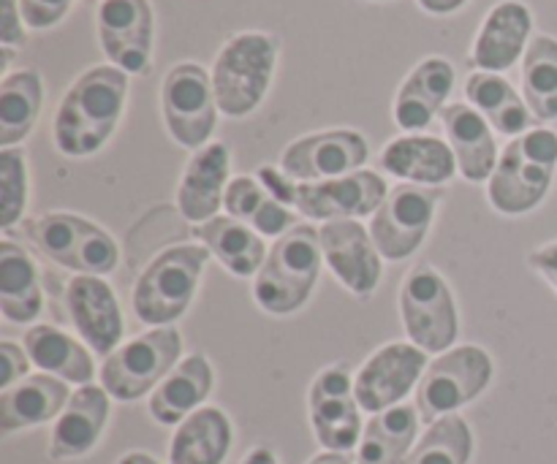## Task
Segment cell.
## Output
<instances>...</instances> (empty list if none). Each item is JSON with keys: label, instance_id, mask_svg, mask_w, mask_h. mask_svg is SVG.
<instances>
[{"label": "cell", "instance_id": "obj_8", "mask_svg": "<svg viewBox=\"0 0 557 464\" xmlns=\"http://www.w3.org/2000/svg\"><path fill=\"white\" fill-rule=\"evenodd\" d=\"M493 373V359L479 346H460L441 353L419 380L417 411L422 422L430 427L438 418L471 405L487 391Z\"/></svg>", "mask_w": 557, "mask_h": 464}, {"label": "cell", "instance_id": "obj_11", "mask_svg": "<svg viewBox=\"0 0 557 464\" xmlns=\"http://www.w3.org/2000/svg\"><path fill=\"white\" fill-rule=\"evenodd\" d=\"M441 204L438 188L403 183L386 193L384 204L373 212L370 237L386 261H406L428 239L435 210Z\"/></svg>", "mask_w": 557, "mask_h": 464}, {"label": "cell", "instance_id": "obj_26", "mask_svg": "<svg viewBox=\"0 0 557 464\" xmlns=\"http://www.w3.org/2000/svg\"><path fill=\"white\" fill-rule=\"evenodd\" d=\"M212 391V364L210 359L194 353L183 359L172 373L163 378V384L150 397V416L161 427L183 424L190 413L199 411Z\"/></svg>", "mask_w": 557, "mask_h": 464}, {"label": "cell", "instance_id": "obj_24", "mask_svg": "<svg viewBox=\"0 0 557 464\" xmlns=\"http://www.w3.org/2000/svg\"><path fill=\"white\" fill-rule=\"evenodd\" d=\"M381 168L406 183L441 188L457 174V158L449 141L428 134H406L381 150Z\"/></svg>", "mask_w": 557, "mask_h": 464}, {"label": "cell", "instance_id": "obj_3", "mask_svg": "<svg viewBox=\"0 0 557 464\" xmlns=\"http://www.w3.org/2000/svg\"><path fill=\"white\" fill-rule=\"evenodd\" d=\"M281 41L272 33L245 30L228 38L212 63V90L223 117L243 120L264 103L275 76Z\"/></svg>", "mask_w": 557, "mask_h": 464}, {"label": "cell", "instance_id": "obj_4", "mask_svg": "<svg viewBox=\"0 0 557 464\" xmlns=\"http://www.w3.org/2000/svg\"><path fill=\"white\" fill-rule=\"evenodd\" d=\"M321 239L319 228L294 226L292 231L275 239L267 253L264 266L253 277V299L264 313L292 315L308 304L313 288L319 283Z\"/></svg>", "mask_w": 557, "mask_h": 464}, {"label": "cell", "instance_id": "obj_44", "mask_svg": "<svg viewBox=\"0 0 557 464\" xmlns=\"http://www.w3.org/2000/svg\"><path fill=\"white\" fill-rule=\"evenodd\" d=\"M239 464H281V462H277V456L272 454L270 449H264V446H256V449H250L248 454H245V460Z\"/></svg>", "mask_w": 557, "mask_h": 464}, {"label": "cell", "instance_id": "obj_39", "mask_svg": "<svg viewBox=\"0 0 557 464\" xmlns=\"http://www.w3.org/2000/svg\"><path fill=\"white\" fill-rule=\"evenodd\" d=\"M25 20H22L20 0H0V47L16 49L27 43Z\"/></svg>", "mask_w": 557, "mask_h": 464}, {"label": "cell", "instance_id": "obj_18", "mask_svg": "<svg viewBox=\"0 0 557 464\" xmlns=\"http://www.w3.org/2000/svg\"><path fill=\"white\" fill-rule=\"evenodd\" d=\"M65 310L96 356H112L123 340V313L112 286L98 275H76L65 288Z\"/></svg>", "mask_w": 557, "mask_h": 464}, {"label": "cell", "instance_id": "obj_22", "mask_svg": "<svg viewBox=\"0 0 557 464\" xmlns=\"http://www.w3.org/2000/svg\"><path fill=\"white\" fill-rule=\"evenodd\" d=\"M109 418V394L103 386H79L58 416L49 438V456L54 462L79 460L101 440Z\"/></svg>", "mask_w": 557, "mask_h": 464}, {"label": "cell", "instance_id": "obj_21", "mask_svg": "<svg viewBox=\"0 0 557 464\" xmlns=\"http://www.w3.org/2000/svg\"><path fill=\"white\" fill-rule=\"evenodd\" d=\"M232 172V152L223 141H210L196 150L177 185V210L188 223L212 221L223 206Z\"/></svg>", "mask_w": 557, "mask_h": 464}, {"label": "cell", "instance_id": "obj_27", "mask_svg": "<svg viewBox=\"0 0 557 464\" xmlns=\"http://www.w3.org/2000/svg\"><path fill=\"white\" fill-rule=\"evenodd\" d=\"M194 237L221 261L234 277H256L267 261V244L256 228L234 217L215 215L194 226Z\"/></svg>", "mask_w": 557, "mask_h": 464}, {"label": "cell", "instance_id": "obj_46", "mask_svg": "<svg viewBox=\"0 0 557 464\" xmlns=\"http://www.w3.org/2000/svg\"><path fill=\"white\" fill-rule=\"evenodd\" d=\"M117 464H161V462L152 460V456L145 454V451H131V454L120 456Z\"/></svg>", "mask_w": 557, "mask_h": 464}, {"label": "cell", "instance_id": "obj_13", "mask_svg": "<svg viewBox=\"0 0 557 464\" xmlns=\"http://www.w3.org/2000/svg\"><path fill=\"white\" fill-rule=\"evenodd\" d=\"M98 43L114 68L128 76L150 71L156 14L150 0H101L96 11Z\"/></svg>", "mask_w": 557, "mask_h": 464}, {"label": "cell", "instance_id": "obj_30", "mask_svg": "<svg viewBox=\"0 0 557 464\" xmlns=\"http://www.w3.org/2000/svg\"><path fill=\"white\" fill-rule=\"evenodd\" d=\"M22 346H25L27 356H30V364H36L47 375H54V378L76 386L92 384L96 367H92L90 351L79 340L60 331L58 326H30L25 331Z\"/></svg>", "mask_w": 557, "mask_h": 464}, {"label": "cell", "instance_id": "obj_34", "mask_svg": "<svg viewBox=\"0 0 557 464\" xmlns=\"http://www.w3.org/2000/svg\"><path fill=\"white\" fill-rule=\"evenodd\" d=\"M44 106V81L38 71H11L0 81V150L16 147L36 128Z\"/></svg>", "mask_w": 557, "mask_h": 464}, {"label": "cell", "instance_id": "obj_19", "mask_svg": "<svg viewBox=\"0 0 557 464\" xmlns=\"http://www.w3.org/2000/svg\"><path fill=\"white\" fill-rule=\"evenodd\" d=\"M533 14L522 0H500L484 16L471 47V65L476 71L504 74L525 58L531 47Z\"/></svg>", "mask_w": 557, "mask_h": 464}, {"label": "cell", "instance_id": "obj_17", "mask_svg": "<svg viewBox=\"0 0 557 464\" xmlns=\"http://www.w3.org/2000/svg\"><path fill=\"white\" fill-rule=\"evenodd\" d=\"M321 253L332 275L348 293L359 299L373 297L384 275V255L359 221H330L319 228Z\"/></svg>", "mask_w": 557, "mask_h": 464}, {"label": "cell", "instance_id": "obj_10", "mask_svg": "<svg viewBox=\"0 0 557 464\" xmlns=\"http://www.w3.org/2000/svg\"><path fill=\"white\" fill-rule=\"evenodd\" d=\"M218 101L212 76L205 65H172L161 81V114L169 136L185 150L196 152L210 145L218 125Z\"/></svg>", "mask_w": 557, "mask_h": 464}, {"label": "cell", "instance_id": "obj_32", "mask_svg": "<svg viewBox=\"0 0 557 464\" xmlns=\"http://www.w3.org/2000/svg\"><path fill=\"white\" fill-rule=\"evenodd\" d=\"M223 210L228 217L248 223L261 237L270 239H281L283 234L297 226V215L292 212V206L281 204L259 183V177H245V174L228 183L226 196H223Z\"/></svg>", "mask_w": 557, "mask_h": 464}, {"label": "cell", "instance_id": "obj_2", "mask_svg": "<svg viewBox=\"0 0 557 464\" xmlns=\"http://www.w3.org/2000/svg\"><path fill=\"white\" fill-rule=\"evenodd\" d=\"M557 130L531 128L506 145L487 183V199L500 215L533 212L555 183Z\"/></svg>", "mask_w": 557, "mask_h": 464}, {"label": "cell", "instance_id": "obj_7", "mask_svg": "<svg viewBox=\"0 0 557 464\" xmlns=\"http://www.w3.org/2000/svg\"><path fill=\"white\" fill-rule=\"evenodd\" d=\"M183 337L174 326H156L103 359L101 386L117 402H136L156 391L180 364Z\"/></svg>", "mask_w": 557, "mask_h": 464}, {"label": "cell", "instance_id": "obj_38", "mask_svg": "<svg viewBox=\"0 0 557 464\" xmlns=\"http://www.w3.org/2000/svg\"><path fill=\"white\" fill-rule=\"evenodd\" d=\"M76 0H20L27 30H52L71 14Z\"/></svg>", "mask_w": 557, "mask_h": 464}, {"label": "cell", "instance_id": "obj_15", "mask_svg": "<svg viewBox=\"0 0 557 464\" xmlns=\"http://www.w3.org/2000/svg\"><path fill=\"white\" fill-rule=\"evenodd\" d=\"M368 158V139L359 130L332 128L294 139L283 150L281 168L297 183H321L359 172Z\"/></svg>", "mask_w": 557, "mask_h": 464}, {"label": "cell", "instance_id": "obj_36", "mask_svg": "<svg viewBox=\"0 0 557 464\" xmlns=\"http://www.w3.org/2000/svg\"><path fill=\"white\" fill-rule=\"evenodd\" d=\"M473 454V432L457 413L430 424L403 464H468Z\"/></svg>", "mask_w": 557, "mask_h": 464}, {"label": "cell", "instance_id": "obj_43", "mask_svg": "<svg viewBox=\"0 0 557 464\" xmlns=\"http://www.w3.org/2000/svg\"><path fill=\"white\" fill-rule=\"evenodd\" d=\"M466 3L468 0H419V5L433 16H449L460 11Z\"/></svg>", "mask_w": 557, "mask_h": 464}, {"label": "cell", "instance_id": "obj_33", "mask_svg": "<svg viewBox=\"0 0 557 464\" xmlns=\"http://www.w3.org/2000/svg\"><path fill=\"white\" fill-rule=\"evenodd\" d=\"M419 411L413 405H395L375 413L359 440L357 464H403L419 432Z\"/></svg>", "mask_w": 557, "mask_h": 464}, {"label": "cell", "instance_id": "obj_40", "mask_svg": "<svg viewBox=\"0 0 557 464\" xmlns=\"http://www.w3.org/2000/svg\"><path fill=\"white\" fill-rule=\"evenodd\" d=\"M27 367H30V356H27L25 348L9 340L0 342V389H9V386L27 378Z\"/></svg>", "mask_w": 557, "mask_h": 464}, {"label": "cell", "instance_id": "obj_6", "mask_svg": "<svg viewBox=\"0 0 557 464\" xmlns=\"http://www.w3.org/2000/svg\"><path fill=\"white\" fill-rule=\"evenodd\" d=\"M22 237L44 259L76 275H112L120 264V248L109 231L74 212H47L20 223Z\"/></svg>", "mask_w": 557, "mask_h": 464}, {"label": "cell", "instance_id": "obj_31", "mask_svg": "<svg viewBox=\"0 0 557 464\" xmlns=\"http://www.w3.org/2000/svg\"><path fill=\"white\" fill-rule=\"evenodd\" d=\"M44 293L36 264L16 242L0 244V315L9 324L27 326L41 315Z\"/></svg>", "mask_w": 557, "mask_h": 464}, {"label": "cell", "instance_id": "obj_1", "mask_svg": "<svg viewBox=\"0 0 557 464\" xmlns=\"http://www.w3.org/2000/svg\"><path fill=\"white\" fill-rule=\"evenodd\" d=\"M128 98V74L112 63L92 65L74 79L54 112V147L69 158L96 155L117 130Z\"/></svg>", "mask_w": 557, "mask_h": 464}, {"label": "cell", "instance_id": "obj_41", "mask_svg": "<svg viewBox=\"0 0 557 464\" xmlns=\"http://www.w3.org/2000/svg\"><path fill=\"white\" fill-rule=\"evenodd\" d=\"M256 177H259V183L264 185V188L281 201V204L294 206V201H297V185H299L297 179H292L283 168H275V166H261L259 172H256Z\"/></svg>", "mask_w": 557, "mask_h": 464}, {"label": "cell", "instance_id": "obj_16", "mask_svg": "<svg viewBox=\"0 0 557 464\" xmlns=\"http://www.w3.org/2000/svg\"><path fill=\"white\" fill-rule=\"evenodd\" d=\"M389 185L381 174L359 168L346 177L321 179V183H299L294 210L310 221H354L364 217L384 204Z\"/></svg>", "mask_w": 557, "mask_h": 464}, {"label": "cell", "instance_id": "obj_14", "mask_svg": "<svg viewBox=\"0 0 557 464\" xmlns=\"http://www.w3.org/2000/svg\"><path fill=\"white\" fill-rule=\"evenodd\" d=\"M428 367V353L413 342H389L379 348L354 375L359 407L364 413H381L403 405V400L419 389Z\"/></svg>", "mask_w": 557, "mask_h": 464}, {"label": "cell", "instance_id": "obj_42", "mask_svg": "<svg viewBox=\"0 0 557 464\" xmlns=\"http://www.w3.org/2000/svg\"><path fill=\"white\" fill-rule=\"evenodd\" d=\"M528 264H531V269L539 272V275H542L557 293V242L542 244V248L531 250Z\"/></svg>", "mask_w": 557, "mask_h": 464}, {"label": "cell", "instance_id": "obj_37", "mask_svg": "<svg viewBox=\"0 0 557 464\" xmlns=\"http://www.w3.org/2000/svg\"><path fill=\"white\" fill-rule=\"evenodd\" d=\"M27 158L16 147L0 150V228L9 231L16 223H22L27 210Z\"/></svg>", "mask_w": 557, "mask_h": 464}, {"label": "cell", "instance_id": "obj_28", "mask_svg": "<svg viewBox=\"0 0 557 464\" xmlns=\"http://www.w3.org/2000/svg\"><path fill=\"white\" fill-rule=\"evenodd\" d=\"M466 98L500 136H522L531 130L533 112L511 81L490 71H473L466 79Z\"/></svg>", "mask_w": 557, "mask_h": 464}, {"label": "cell", "instance_id": "obj_12", "mask_svg": "<svg viewBox=\"0 0 557 464\" xmlns=\"http://www.w3.org/2000/svg\"><path fill=\"white\" fill-rule=\"evenodd\" d=\"M308 407L321 449L337 454H351V449H357L364 432L359 416L362 407L346 364H332L315 375L308 391Z\"/></svg>", "mask_w": 557, "mask_h": 464}, {"label": "cell", "instance_id": "obj_9", "mask_svg": "<svg viewBox=\"0 0 557 464\" xmlns=\"http://www.w3.org/2000/svg\"><path fill=\"white\" fill-rule=\"evenodd\" d=\"M400 315L408 340L424 353H446L460 337V315L449 283L433 266L419 264L403 277Z\"/></svg>", "mask_w": 557, "mask_h": 464}, {"label": "cell", "instance_id": "obj_23", "mask_svg": "<svg viewBox=\"0 0 557 464\" xmlns=\"http://www.w3.org/2000/svg\"><path fill=\"white\" fill-rule=\"evenodd\" d=\"M446 141L457 158V172L468 183H490L498 166L495 130L471 103H449L441 112Z\"/></svg>", "mask_w": 557, "mask_h": 464}, {"label": "cell", "instance_id": "obj_45", "mask_svg": "<svg viewBox=\"0 0 557 464\" xmlns=\"http://www.w3.org/2000/svg\"><path fill=\"white\" fill-rule=\"evenodd\" d=\"M308 464H354L351 454H337V451H321L319 456H313Z\"/></svg>", "mask_w": 557, "mask_h": 464}, {"label": "cell", "instance_id": "obj_25", "mask_svg": "<svg viewBox=\"0 0 557 464\" xmlns=\"http://www.w3.org/2000/svg\"><path fill=\"white\" fill-rule=\"evenodd\" d=\"M69 400L71 394L65 380L47 373L27 375L0 394V432L11 435L52 422L63 413Z\"/></svg>", "mask_w": 557, "mask_h": 464}, {"label": "cell", "instance_id": "obj_20", "mask_svg": "<svg viewBox=\"0 0 557 464\" xmlns=\"http://www.w3.org/2000/svg\"><path fill=\"white\" fill-rule=\"evenodd\" d=\"M451 90H455V65L446 58H424L411 74L403 79L395 96L392 117L406 134H419L430 128L435 117L446 109Z\"/></svg>", "mask_w": 557, "mask_h": 464}, {"label": "cell", "instance_id": "obj_35", "mask_svg": "<svg viewBox=\"0 0 557 464\" xmlns=\"http://www.w3.org/2000/svg\"><path fill=\"white\" fill-rule=\"evenodd\" d=\"M522 98L542 123L557 120V38L539 33L522 58Z\"/></svg>", "mask_w": 557, "mask_h": 464}, {"label": "cell", "instance_id": "obj_29", "mask_svg": "<svg viewBox=\"0 0 557 464\" xmlns=\"http://www.w3.org/2000/svg\"><path fill=\"white\" fill-rule=\"evenodd\" d=\"M232 422L221 407H199L177 424L169 464H223L232 451Z\"/></svg>", "mask_w": 557, "mask_h": 464}, {"label": "cell", "instance_id": "obj_5", "mask_svg": "<svg viewBox=\"0 0 557 464\" xmlns=\"http://www.w3.org/2000/svg\"><path fill=\"white\" fill-rule=\"evenodd\" d=\"M210 261L205 244H177L158 253L134 286L136 318L145 326H169L188 313Z\"/></svg>", "mask_w": 557, "mask_h": 464}]
</instances>
